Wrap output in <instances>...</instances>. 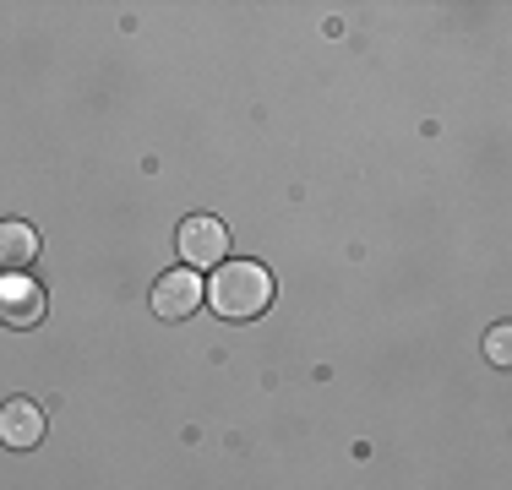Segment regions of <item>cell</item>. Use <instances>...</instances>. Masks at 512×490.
Masks as SVG:
<instances>
[{
  "mask_svg": "<svg viewBox=\"0 0 512 490\" xmlns=\"http://www.w3.org/2000/svg\"><path fill=\"white\" fill-rule=\"evenodd\" d=\"M33 262H39V229L6 218V224H0V273H22V267H33Z\"/></svg>",
  "mask_w": 512,
  "mask_h": 490,
  "instance_id": "obj_6",
  "label": "cell"
},
{
  "mask_svg": "<svg viewBox=\"0 0 512 490\" xmlns=\"http://www.w3.org/2000/svg\"><path fill=\"white\" fill-rule=\"evenodd\" d=\"M485 354H491V365H507V360H512V333H507V327H491Z\"/></svg>",
  "mask_w": 512,
  "mask_h": 490,
  "instance_id": "obj_7",
  "label": "cell"
},
{
  "mask_svg": "<svg viewBox=\"0 0 512 490\" xmlns=\"http://www.w3.org/2000/svg\"><path fill=\"white\" fill-rule=\"evenodd\" d=\"M229 251V229L218 224V218H186L180 224V256H186L191 267H218Z\"/></svg>",
  "mask_w": 512,
  "mask_h": 490,
  "instance_id": "obj_3",
  "label": "cell"
},
{
  "mask_svg": "<svg viewBox=\"0 0 512 490\" xmlns=\"http://www.w3.org/2000/svg\"><path fill=\"white\" fill-rule=\"evenodd\" d=\"M44 441V409L33 398H11V403H0V447H11V452H28V447H39Z\"/></svg>",
  "mask_w": 512,
  "mask_h": 490,
  "instance_id": "obj_4",
  "label": "cell"
},
{
  "mask_svg": "<svg viewBox=\"0 0 512 490\" xmlns=\"http://www.w3.org/2000/svg\"><path fill=\"white\" fill-rule=\"evenodd\" d=\"M207 300L224 322H251L273 305V273L262 262H218L213 284H207Z\"/></svg>",
  "mask_w": 512,
  "mask_h": 490,
  "instance_id": "obj_1",
  "label": "cell"
},
{
  "mask_svg": "<svg viewBox=\"0 0 512 490\" xmlns=\"http://www.w3.org/2000/svg\"><path fill=\"white\" fill-rule=\"evenodd\" d=\"M202 300H207V289H202L197 273H164L153 284V311L164 316V322H186Z\"/></svg>",
  "mask_w": 512,
  "mask_h": 490,
  "instance_id": "obj_2",
  "label": "cell"
},
{
  "mask_svg": "<svg viewBox=\"0 0 512 490\" xmlns=\"http://www.w3.org/2000/svg\"><path fill=\"white\" fill-rule=\"evenodd\" d=\"M44 316V289L28 273H6L0 278V322L6 327H33Z\"/></svg>",
  "mask_w": 512,
  "mask_h": 490,
  "instance_id": "obj_5",
  "label": "cell"
}]
</instances>
